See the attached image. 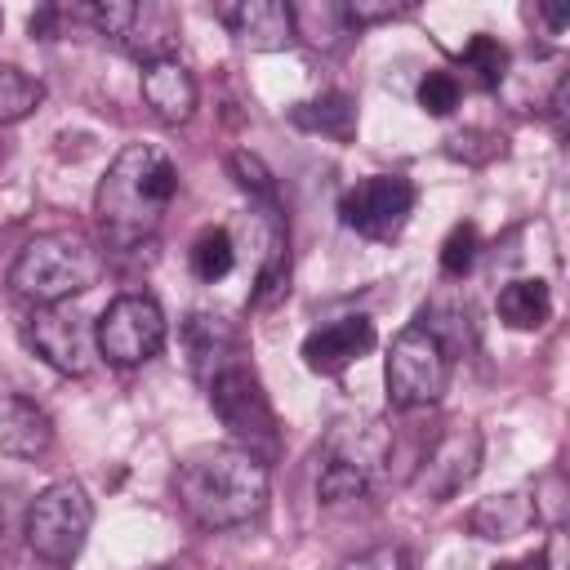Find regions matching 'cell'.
<instances>
[{
	"mask_svg": "<svg viewBox=\"0 0 570 570\" xmlns=\"http://www.w3.org/2000/svg\"><path fill=\"white\" fill-rule=\"evenodd\" d=\"M183 352H187V365H191V379L205 387L214 374H223L227 365L236 361H249L245 352V334L218 316V312H191L183 321Z\"/></svg>",
	"mask_w": 570,
	"mask_h": 570,
	"instance_id": "cell-13",
	"label": "cell"
},
{
	"mask_svg": "<svg viewBox=\"0 0 570 570\" xmlns=\"http://www.w3.org/2000/svg\"><path fill=\"white\" fill-rule=\"evenodd\" d=\"M232 267H236L232 232H227V227H205V232L191 240V272H196V281L214 285V281H223Z\"/></svg>",
	"mask_w": 570,
	"mask_h": 570,
	"instance_id": "cell-25",
	"label": "cell"
},
{
	"mask_svg": "<svg viewBox=\"0 0 570 570\" xmlns=\"http://www.w3.org/2000/svg\"><path fill=\"white\" fill-rule=\"evenodd\" d=\"M40 102H45V85L31 71H22V67L0 62V125L27 120Z\"/></svg>",
	"mask_w": 570,
	"mask_h": 570,
	"instance_id": "cell-24",
	"label": "cell"
},
{
	"mask_svg": "<svg viewBox=\"0 0 570 570\" xmlns=\"http://www.w3.org/2000/svg\"><path fill=\"white\" fill-rule=\"evenodd\" d=\"M227 169H232V178H236L240 191L258 196L263 205L276 200V196H272V174H267V165H263L254 151H232V156H227Z\"/></svg>",
	"mask_w": 570,
	"mask_h": 570,
	"instance_id": "cell-28",
	"label": "cell"
},
{
	"mask_svg": "<svg viewBox=\"0 0 570 570\" xmlns=\"http://www.w3.org/2000/svg\"><path fill=\"white\" fill-rule=\"evenodd\" d=\"M481 459H485V436H481V428H472V423L450 428V432L423 454L419 472L410 476L414 499H423V503H445V499H454V494L481 472Z\"/></svg>",
	"mask_w": 570,
	"mask_h": 570,
	"instance_id": "cell-11",
	"label": "cell"
},
{
	"mask_svg": "<svg viewBox=\"0 0 570 570\" xmlns=\"http://www.w3.org/2000/svg\"><path fill=\"white\" fill-rule=\"evenodd\" d=\"M539 525V494L534 490H503L481 499L468 512V530L485 543H512Z\"/></svg>",
	"mask_w": 570,
	"mask_h": 570,
	"instance_id": "cell-16",
	"label": "cell"
},
{
	"mask_svg": "<svg viewBox=\"0 0 570 570\" xmlns=\"http://www.w3.org/2000/svg\"><path fill=\"white\" fill-rule=\"evenodd\" d=\"M94 503L80 481L45 485L27 508V548L49 566H71L89 539Z\"/></svg>",
	"mask_w": 570,
	"mask_h": 570,
	"instance_id": "cell-6",
	"label": "cell"
},
{
	"mask_svg": "<svg viewBox=\"0 0 570 570\" xmlns=\"http://www.w3.org/2000/svg\"><path fill=\"white\" fill-rule=\"evenodd\" d=\"M476 249H481V236L472 223H454L445 245H441V272L445 276H468L472 263H476Z\"/></svg>",
	"mask_w": 570,
	"mask_h": 570,
	"instance_id": "cell-26",
	"label": "cell"
},
{
	"mask_svg": "<svg viewBox=\"0 0 570 570\" xmlns=\"http://www.w3.org/2000/svg\"><path fill=\"white\" fill-rule=\"evenodd\" d=\"M459 62H463V71L472 76L476 89H499L503 76H508V62H512V58H508V45H503V40L476 31V36L459 49Z\"/></svg>",
	"mask_w": 570,
	"mask_h": 570,
	"instance_id": "cell-23",
	"label": "cell"
},
{
	"mask_svg": "<svg viewBox=\"0 0 570 570\" xmlns=\"http://www.w3.org/2000/svg\"><path fill=\"white\" fill-rule=\"evenodd\" d=\"M165 334L169 325L151 294H116L94 325V347L102 352V361L134 370L165 347Z\"/></svg>",
	"mask_w": 570,
	"mask_h": 570,
	"instance_id": "cell-9",
	"label": "cell"
},
{
	"mask_svg": "<svg viewBox=\"0 0 570 570\" xmlns=\"http://www.w3.org/2000/svg\"><path fill=\"white\" fill-rule=\"evenodd\" d=\"M343 9H347V22L356 31L370 27V22H387V18L410 13V4H392V0H343Z\"/></svg>",
	"mask_w": 570,
	"mask_h": 570,
	"instance_id": "cell-29",
	"label": "cell"
},
{
	"mask_svg": "<svg viewBox=\"0 0 570 570\" xmlns=\"http://www.w3.org/2000/svg\"><path fill=\"white\" fill-rule=\"evenodd\" d=\"M289 22H294V40H307L321 53H338L356 27L347 22L343 0H321V4H289Z\"/></svg>",
	"mask_w": 570,
	"mask_h": 570,
	"instance_id": "cell-19",
	"label": "cell"
},
{
	"mask_svg": "<svg viewBox=\"0 0 570 570\" xmlns=\"http://www.w3.org/2000/svg\"><path fill=\"white\" fill-rule=\"evenodd\" d=\"M174 490H178L183 512L196 525L232 530V525L254 521L267 508V463L236 445L196 450L178 463Z\"/></svg>",
	"mask_w": 570,
	"mask_h": 570,
	"instance_id": "cell-2",
	"label": "cell"
},
{
	"mask_svg": "<svg viewBox=\"0 0 570 570\" xmlns=\"http://www.w3.org/2000/svg\"><path fill=\"white\" fill-rule=\"evenodd\" d=\"M499 321L512 330H539L552 321V289L539 276H517L499 289Z\"/></svg>",
	"mask_w": 570,
	"mask_h": 570,
	"instance_id": "cell-20",
	"label": "cell"
},
{
	"mask_svg": "<svg viewBox=\"0 0 570 570\" xmlns=\"http://www.w3.org/2000/svg\"><path fill=\"white\" fill-rule=\"evenodd\" d=\"M374 321L370 316H338V321H325L316 325L307 338H303V365L312 374H343L352 361H361L370 347H374Z\"/></svg>",
	"mask_w": 570,
	"mask_h": 570,
	"instance_id": "cell-14",
	"label": "cell"
},
{
	"mask_svg": "<svg viewBox=\"0 0 570 570\" xmlns=\"http://www.w3.org/2000/svg\"><path fill=\"white\" fill-rule=\"evenodd\" d=\"M459 98H463V85H459L454 71H428L419 80V107L428 116H450L459 107Z\"/></svg>",
	"mask_w": 570,
	"mask_h": 570,
	"instance_id": "cell-27",
	"label": "cell"
},
{
	"mask_svg": "<svg viewBox=\"0 0 570 570\" xmlns=\"http://www.w3.org/2000/svg\"><path fill=\"white\" fill-rule=\"evenodd\" d=\"M419 205V187L405 174H370L343 191L338 218L365 240H396Z\"/></svg>",
	"mask_w": 570,
	"mask_h": 570,
	"instance_id": "cell-10",
	"label": "cell"
},
{
	"mask_svg": "<svg viewBox=\"0 0 570 570\" xmlns=\"http://www.w3.org/2000/svg\"><path fill=\"white\" fill-rule=\"evenodd\" d=\"M494 570H548V566H543V557L534 552V557H521V561H503V566H494Z\"/></svg>",
	"mask_w": 570,
	"mask_h": 570,
	"instance_id": "cell-33",
	"label": "cell"
},
{
	"mask_svg": "<svg viewBox=\"0 0 570 570\" xmlns=\"http://www.w3.org/2000/svg\"><path fill=\"white\" fill-rule=\"evenodd\" d=\"M196 76L178 62V58H160V62H147L142 67V102L151 107L156 120L165 125H187L191 111H196Z\"/></svg>",
	"mask_w": 570,
	"mask_h": 570,
	"instance_id": "cell-18",
	"label": "cell"
},
{
	"mask_svg": "<svg viewBox=\"0 0 570 570\" xmlns=\"http://www.w3.org/2000/svg\"><path fill=\"white\" fill-rule=\"evenodd\" d=\"M0 27H4V13H0Z\"/></svg>",
	"mask_w": 570,
	"mask_h": 570,
	"instance_id": "cell-34",
	"label": "cell"
},
{
	"mask_svg": "<svg viewBox=\"0 0 570 570\" xmlns=\"http://www.w3.org/2000/svg\"><path fill=\"white\" fill-rule=\"evenodd\" d=\"M205 392H209V410L218 414V423L227 428L236 450H245L263 463H272L281 454V423H276V410H272L249 361H236L223 374H214L205 383Z\"/></svg>",
	"mask_w": 570,
	"mask_h": 570,
	"instance_id": "cell-5",
	"label": "cell"
},
{
	"mask_svg": "<svg viewBox=\"0 0 570 570\" xmlns=\"http://www.w3.org/2000/svg\"><path fill=\"white\" fill-rule=\"evenodd\" d=\"M383 383H387V401L396 410L436 405L445 396V387H450V352L428 330L405 325L387 347Z\"/></svg>",
	"mask_w": 570,
	"mask_h": 570,
	"instance_id": "cell-7",
	"label": "cell"
},
{
	"mask_svg": "<svg viewBox=\"0 0 570 570\" xmlns=\"http://www.w3.org/2000/svg\"><path fill=\"white\" fill-rule=\"evenodd\" d=\"M534 13L548 22V31H552V36H561V31H566V22H570V9H566V4H534Z\"/></svg>",
	"mask_w": 570,
	"mask_h": 570,
	"instance_id": "cell-32",
	"label": "cell"
},
{
	"mask_svg": "<svg viewBox=\"0 0 570 570\" xmlns=\"http://www.w3.org/2000/svg\"><path fill=\"white\" fill-rule=\"evenodd\" d=\"M58 18H62V9H53V4H45V9H36V13H31V22H27V31H31L36 40H53V31H58Z\"/></svg>",
	"mask_w": 570,
	"mask_h": 570,
	"instance_id": "cell-31",
	"label": "cell"
},
{
	"mask_svg": "<svg viewBox=\"0 0 570 570\" xmlns=\"http://www.w3.org/2000/svg\"><path fill=\"white\" fill-rule=\"evenodd\" d=\"M107 40H116L129 58H138L142 67L147 62H160V58H174V40H178V9L174 4H160V0H98V4H85L80 9Z\"/></svg>",
	"mask_w": 570,
	"mask_h": 570,
	"instance_id": "cell-8",
	"label": "cell"
},
{
	"mask_svg": "<svg viewBox=\"0 0 570 570\" xmlns=\"http://www.w3.org/2000/svg\"><path fill=\"white\" fill-rule=\"evenodd\" d=\"M289 120H294L298 129H307V134H325V138L347 142V138L356 134V102H352L343 89H330V94H321V98H312V102H298V107L289 111Z\"/></svg>",
	"mask_w": 570,
	"mask_h": 570,
	"instance_id": "cell-21",
	"label": "cell"
},
{
	"mask_svg": "<svg viewBox=\"0 0 570 570\" xmlns=\"http://www.w3.org/2000/svg\"><path fill=\"white\" fill-rule=\"evenodd\" d=\"M98 272H102V258L80 236L45 232V236H31L18 249V258L9 267V285L31 307H58V303L94 289Z\"/></svg>",
	"mask_w": 570,
	"mask_h": 570,
	"instance_id": "cell-3",
	"label": "cell"
},
{
	"mask_svg": "<svg viewBox=\"0 0 570 570\" xmlns=\"http://www.w3.org/2000/svg\"><path fill=\"white\" fill-rule=\"evenodd\" d=\"M22 338H27V347L45 361V365H53L58 374H89V365H94V330L85 325V316L80 312H71V307H36L27 321H22Z\"/></svg>",
	"mask_w": 570,
	"mask_h": 570,
	"instance_id": "cell-12",
	"label": "cell"
},
{
	"mask_svg": "<svg viewBox=\"0 0 570 570\" xmlns=\"http://www.w3.org/2000/svg\"><path fill=\"white\" fill-rule=\"evenodd\" d=\"M174 191H178V165L160 147H151V142L120 147L94 191V218H98L102 245L116 254L147 245L156 236Z\"/></svg>",
	"mask_w": 570,
	"mask_h": 570,
	"instance_id": "cell-1",
	"label": "cell"
},
{
	"mask_svg": "<svg viewBox=\"0 0 570 570\" xmlns=\"http://www.w3.org/2000/svg\"><path fill=\"white\" fill-rule=\"evenodd\" d=\"M343 570H410L405 566V552L401 548H370V552H361V557H352V561H343Z\"/></svg>",
	"mask_w": 570,
	"mask_h": 570,
	"instance_id": "cell-30",
	"label": "cell"
},
{
	"mask_svg": "<svg viewBox=\"0 0 570 570\" xmlns=\"http://www.w3.org/2000/svg\"><path fill=\"white\" fill-rule=\"evenodd\" d=\"M414 325L428 330V334L450 352V361H454L463 347H472V312H468V303H459V298H450V294H436L432 303H423Z\"/></svg>",
	"mask_w": 570,
	"mask_h": 570,
	"instance_id": "cell-22",
	"label": "cell"
},
{
	"mask_svg": "<svg viewBox=\"0 0 570 570\" xmlns=\"http://www.w3.org/2000/svg\"><path fill=\"white\" fill-rule=\"evenodd\" d=\"M214 13H218V22H223L245 49L272 53V49L294 45L289 4H281V0H232V4H218Z\"/></svg>",
	"mask_w": 570,
	"mask_h": 570,
	"instance_id": "cell-15",
	"label": "cell"
},
{
	"mask_svg": "<svg viewBox=\"0 0 570 570\" xmlns=\"http://www.w3.org/2000/svg\"><path fill=\"white\" fill-rule=\"evenodd\" d=\"M53 445V419L45 405L18 392H0V454L9 459H40Z\"/></svg>",
	"mask_w": 570,
	"mask_h": 570,
	"instance_id": "cell-17",
	"label": "cell"
},
{
	"mask_svg": "<svg viewBox=\"0 0 570 570\" xmlns=\"http://www.w3.org/2000/svg\"><path fill=\"white\" fill-rule=\"evenodd\" d=\"M392 454V428L374 414H356V419H338L325 432L321 445V472H316V499L321 503H352L365 499L379 476L383 463Z\"/></svg>",
	"mask_w": 570,
	"mask_h": 570,
	"instance_id": "cell-4",
	"label": "cell"
}]
</instances>
